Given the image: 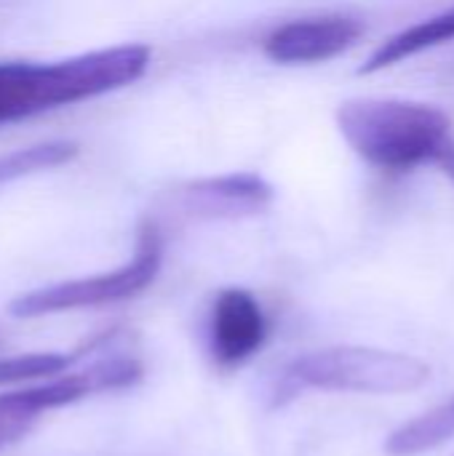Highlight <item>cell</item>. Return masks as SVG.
<instances>
[{
  "mask_svg": "<svg viewBox=\"0 0 454 456\" xmlns=\"http://www.w3.org/2000/svg\"><path fill=\"white\" fill-rule=\"evenodd\" d=\"M150 48L139 43L99 48L59 61L0 64V123L118 91L144 75Z\"/></svg>",
  "mask_w": 454,
  "mask_h": 456,
  "instance_id": "obj_1",
  "label": "cell"
},
{
  "mask_svg": "<svg viewBox=\"0 0 454 456\" xmlns=\"http://www.w3.org/2000/svg\"><path fill=\"white\" fill-rule=\"evenodd\" d=\"M337 126L359 158L385 171L433 163L452 139L442 110L407 99H351L340 104Z\"/></svg>",
  "mask_w": 454,
  "mask_h": 456,
  "instance_id": "obj_2",
  "label": "cell"
},
{
  "mask_svg": "<svg viewBox=\"0 0 454 456\" xmlns=\"http://www.w3.org/2000/svg\"><path fill=\"white\" fill-rule=\"evenodd\" d=\"M428 379L431 366L415 355L340 345L294 358L284 371V393L294 395L300 390H326L399 395L420 390Z\"/></svg>",
  "mask_w": 454,
  "mask_h": 456,
  "instance_id": "obj_3",
  "label": "cell"
},
{
  "mask_svg": "<svg viewBox=\"0 0 454 456\" xmlns=\"http://www.w3.org/2000/svg\"><path fill=\"white\" fill-rule=\"evenodd\" d=\"M163 243L155 222H142L136 235V251L131 262L112 273H99L91 278H75L54 286H43L11 299L8 313L13 318H43L67 310L104 307L112 302H126L142 294L161 273Z\"/></svg>",
  "mask_w": 454,
  "mask_h": 456,
  "instance_id": "obj_4",
  "label": "cell"
},
{
  "mask_svg": "<svg viewBox=\"0 0 454 456\" xmlns=\"http://www.w3.org/2000/svg\"><path fill=\"white\" fill-rule=\"evenodd\" d=\"M142 379V363L136 358L112 355L99 358L86 369L62 371L48 377L37 387L11 390L0 395V452L21 441L45 411L78 403L96 393L126 390Z\"/></svg>",
  "mask_w": 454,
  "mask_h": 456,
  "instance_id": "obj_5",
  "label": "cell"
},
{
  "mask_svg": "<svg viewBox=\"0 0 454 456\" xmlns=\"http://www.w3.org/2000/svg\"><path fill=\"white\" fill-rule=\"evenodd\" d=\"M361 35L364 24L351 16L294 19L265 37V53L278 64H316L345 53Z\"/></svg>",
  "mask_w": 454,
  "mask_h": 456,
  "instance_id": "obj_6",
  "label": "cell"
},
{
  "mask_svg": "<svg viewBox=\"0 0 454 456\" xmlns=\"http://www.w3.org/2000/svg\"><path fill=\"white\" fill-rule=\"evenodd\" d=\"M174 203L190 219H244L273 203V187L257 174H225L187 182Z\"/></svg>",
  "mask_w": 454,
  "mask_h": 456,
  "instance_id": "obj_7",
  "label": "cell"
},
{
  "mask_svg": "<svg viewBox=\"0 0 454 456\" xmlns=\"http://www.w3.org/2000/svg\"><path fill=\"white\" fill-rule=\"evenodd\" d=\"M268 339V321L246 289H225L211 313V353L225 369L249 361Z\"/></svg>",
  "mask_w": 454,
  "mask_h": 456,
  "instance_id": "obj_8",
  "label": "cell"
},
{
  "mask_svg": "<svg viewBox=\"0 0 454 456\" xmlns=\"http://www.w3.org/2000/svg\"><path fill=\"white\" fill-rule=\"evenodd\" d=\"M454 40V8L444 11V13H436L420 24H412L407 29H401L399 35L388 37L369 59L367 64L361 67V75H369V72H380V69H388L420 51H428V48H436V45H444Z\"/></svg>",
  "mask_w": 454,
  "mask_h": 456,
  "instance_id": "obj_9",
  "label": "cell"
},
{
  "mask_svg": "<svg viewBox=\"0 0 454 456\" xmlns=\"http://www.w3.org/2000/svg\"><path fill=\"white\" fill-rule=\"evenodd\" d=\"M454 438V395L450 401L428 409L412 422L393 430L385 441L388 456H417L439 449Z\"/></svg>",
  "mask_w": 454,
  "mask_h": 456,
  "instance_id": "obj_10",
  "label": "cell"
},
{
  "mask_svg": "<svg viewBox=\"0 0 454 456\" xmlns=\"http://www.w3.org/2000/svg\"><path fill=\"white\" fill-rule=\"evenodd\" d=\"M78 144L70 139H54V142H40L16 152H8L0 158V184L40 174V171H51L59 168L70 160L78 158Z\"/></svg>",
  "mask_w": 454,
  "mask_h": 456,
  "instance_id": "obj_11",
  "label": "cell"
},
{
  "mask_svg": "<svg viewBox=\"0 0 454 456\" xmlns=\"http://www.w3.org/2000/svg\"><path fill=\"white\" fill-rule=\"evenodd\" d=\"M80 355H64V353H32V355H11L0 358V387L16 385L24 379H40L67 371Z\"/></svg>",
  "mask_w": 454,
  "mask_h": 456,
  "instance_id": "obj_12",
  "label": "cell"
},
{
  "mask_svg": "<svg viewBox=\"0 0 454 456\" xmlns=\"http://www.w3.org/2000/svg\"><path fill=\"white\" fill-rule=\"evenodd\" d=\"M433 166H439L450 179L454 182V139H450L442 150H439V155H436V160H433Z\"/></svg>",
  "mask_w": 454,
  "mask_h": 456,
  "instance_id": "obj_13",
  "label": "cell"
}]
</instances>
